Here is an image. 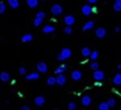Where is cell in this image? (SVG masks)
<instances>
[{
  "label": "cell",
  "mask_w": 121,
  "mask_h": 110,
  "mask_svg": "<svg viewBox=\"0 0 121 110\" xmlns=\"http://www.w3.org/2000/svg\"><path fill=\"white\" fill-rule=\"evenodd\" d=\"M92 78L95 79L96 82H102L103 79L105 78V74H104V71H102V70H94V73H92Z\"/></svg>",
  "instance_id": "6da1fadb"
},
{
  "label": "cell",
  "mask_w": 121,
  "mask_h": 110,
  "mask_svg": "<svg viewBox=\"0 0 121 110\" xmlns=\"http://www.w3.org/2000/svg\"><path fill=\"white\" fill-rule=\"evenodd\" d=\"M51 13H52V16H60L63 13V7L60 4H53L51 7Z\"/></svg>",
  "instance_id": "7a4b0ae2"
},
{
  "label": "cell",
  "mask_w": 121,
  "mask_h": 110,
  "mask_svg": "<svg viewBox=\"0 0 121 110\" xmlns=\"http://www.w3.org/2000/svg\"><path fill=\"white\" fill-rule=\"evenodd\" d=\"M81 12H82L83 16H90L91 13H94V8H92L90 4H85V5H82Z\"/></svg>",
  "instance_id": "3957f363"
},
{
  "label": "cell",
  "mask_w": 121,
  "mask_h": 110,
  "mask_svg": "<svg viewBox=\"0 0 121 110\" xmlns=\"http://www.w3.org/2000/svg\"><path fill=\"white\" fill-rule=\"evenodd\" d=\"M105 35H107V30H105L104 27H98V29L95 30V36H96L98 39H103Z\"/></svg>",
  "instance_id": "277c9868"
},
{
  "label": "cell",
  "mask_w": 121,
  "mask_h": 110,
  "mask_svg": "<svg viewBox=\"0 0 121 110\" xmlns=\"http://www.w3.org/2000/svg\"><path fill=\"white\" fill-rule=\"evenodd\" d=\"M64 24H65V26H72V25H74V22H76V18H74V16H72V14H68V16L64 17Z\"/></svg>",
  "instance_id": "5b68a950"
},
{
  "label": "cell",
  "mask_w": 121,
  "mask_h": 110,
  "mask_svg": "<svg viewBox=\"0 0 121 110\" xmlns=\"http://www.w3.org/2000/svg\"><path fill=\"white\" fill-rule=\"evenodd\" d=\"M70 78L73 79V80H76V82L81 80V79H82V71H79V70H73V71L70 73Z\"/></svg>",
  "instance_id": "8992f818"
},
{
  "label": "cell",
  "mask_w": 121,
  "mask_h": 110,
  "mask_svg": "<svg viewBox=\"0 0 121 110\" xmlns=\"http://www.w3.org/2000/svg\"><path fill=\"white\" fill-rule=\"evenodd\" d=\"M92 102V98L89 96V94H85V96L81 97V104L83 105V106H90Z\"/></svg>",
  "instance_id": "52a82bcc"
},
{
  "label": "cell",
  "mask_w": 121,
  "mask_h": 110,
  "mask_svg": "<svg viewBox=\"0 0 121 110\" xmlns=\"http://www.w3.org/2000/svg\"><path fill=\"white\" fill-rule=\"evenodd\" d=\"M37 70H38V73H42V74L47 73V70H48L47 63H46V62H39L37 65Z\"/></svg>",
  "instance_id": "ba28073f"
},
{
  "label": "cell",
  "mask_w": 121,
  "mask_h": 110,
  "mask_svg": "<svg viewBox=\"0 0 121 110\" xmlns=\"http://www.w3.org/2000/svg\"><path fill=\"white\" fill-rule=\"evenodd\" d=\"M60 55L63 56L64 60H68V58L72 57V51L69 49V48H63V49H61V52H60Z\"/></svg>",
  "instance_id": "9c48e42d"
},
{
  "label": "cell",
  "mask_w": 121,
  "mask_h": 110,
  "mask_svg": "<svg viewBox=\"0 0 121 110\" xmlns=\"http://www.w3.org/2000/svg\"><path fill=\"white\" fill-rule=\"evenodd\" d=\"M65 83H66V76L64 75V74H59V75L56 76V84H59V86H64Z\"/></svg>",
  "instance_id": "30bf717a"
},
{
  "label": "cell",
  "mask_w": 121,
  "mask_h": 110,
  "mask_svg": "<svg viewBox=\"0 0 121 110\" xmlns=\"http://www.w3.org/2000/svg\"><path fill=\"white\" fill-rule=\"evenodd\" d=\"M44 102H46V98L43 96H37L34 98V104L37 105V106H43V105H44Z\"/></svg>",
  "instance_id": "8fae6325"
},
{
  "label": "cell",
  "mask_w": 121,
  "mask_h": 110,
  "mask_svg": "<svg viewBox=\"0 0 121 110\" xmlns=\"http://www.w3.org/2000/svg\"><path fill=\"white\" fill-rule=\"evenodd\" d=\"M112 83L115 84V86H121V73H117L115 76H113Z\"/></svg>",
  "instance_id": "7c38bea8"
},
{
  "label": "cell",
  "mask_w": 121,
  "mask_h": 110,
  "mask_svg": "<svg viewBox=\"0 0 121 110\" xmlns=\"http://www.w3.org/2000/svg\"><path fill=\"white\" fill-rule=\"evenodd\" d=\"M66 69H68V66H66V65H60V66H57V67L55 69V74H56V75L63 74V73H65V71H66Z\"/></svg>",
  "instance_id": "4fadbf2b"
},
{
  "label": "cell",
  "mask_w": 121,
  "mask_h": 110,
  "mask_svg": "<svg viewBox=\"0 0 121 110\" xmlns=\"http://www.w3.org/2000/svg\"><path fill=\"white\" fill-rule=\"evenodd\" d=\"M94 21H87L86 24L83 25V26H82V30H83V31H89V30H91L92 27H94Z\"/></svg>",
  "instance_id": "5bb4252c"
},
{
  "label": "cell",
  "mask_w": 121,
  "mask_h": 110,
  "mask_svg": "<svg viewBox=\"0 0 121 110\" xmlns=\"http://www.w3.org/2000/svg\"><path fill=\"white\" fill-rule=\"evenodd\" d=\"M44 34H52L53 31H55V27L52 26V25H46L44 27H43V30H42Z\"/></svg>",
  "instance_id": "9a60e30c"
},
{
  "label": "cell",
  "mask_w": 121,
  "mask_h": 110,
  "mask_svg": "<svg viewBox=\"0 0 121 110\" xmlns=\"http://www.w3.org/2000/svg\"><path fill=\"white\" fill-rule=\"evenodd\" d=\"M8 5L13 9H17L20 7V0H8Z\"/></svg>",
  "instance_id": "2e32d148"
},
{
  "label": "cell",
  "mask_w": 121,
  "mask_h": 110,
  "mask_svg": "<svg viewBox=\"0 0 121 110\" xmlns=\"http://www.w3.org/2000/svg\"><path fill=\"white\" fill-rule=\"evenodd\" d=\"M39 78V73H30V74H26V79L27 80H37Z\"/></svg>",
  "instance_id": "e0dca14e"
},
{
  "label": "cell",
  "mask_w": 121,
  "mask_h": 110,
  "mask_svg": "<svg viewBox=\"0 0 121 110\" xmlns=\"http://www.w3.org/2000/svg\"><path fill=\"white\" fill-rule=\"evenodd\" d=\"M11 79V75H9L7 71H3V73H0V80L1 82H8Z\"/></svg>",
  "instance_id": "ac0fdd59"
},
{
  "label": "cell",
  "mask_w": 121,
  "mask_h": 110,
  "mask_svg": "<svg viewBox=\"0 0 121 110\" xmlns=\"http://www.w3.org/2000/svg\"><path fill=\"white\" fill-rule=\"evenodd\" d=\"M26 4L29 5V8H37L39 4V0H26Z\"/></svg>",
  "instance_id": "d6986e66"
},
{
  "label": "cell",
  "mask_w": 121,
  "mask_h": 110,
  "mask_svg": "<svg viewBox=\"0 0 121 110\" xmlns=\"http://www.w3.org/2000/svg\"><path fill=\"white\" fill-rule=\"evenodd\" d=\"M81 55L83 56V57H90V55H91V49H90L89 47H83L81 51Z\"/></svg>",
  "instance_id": "ffe728a7"
},
{
  "label": "cell",
  "mask_w": 121,
  "mask_h": 110,
  "mask_svg": "<svg viewBox=\"0 0 121 110\" xmlns=\"http://www.w3.org/2000/svg\"><path fill=\"white\" fill-rule=\"evenodd\" d=\"M109 109L111 107H109V105L107 104V101H103L98 105V110H109Z\"/></svg>",
  "instance_id": "44dd1931"
},
{
  "label": "cell",
  "mask_w": 121,
  "mask_h": 110,
  "mask_svg": "<svg viewBox=\"0 0 121 110\" xmlns=\"http://www.w3.org/2000/svg\"><path fill=\"white\" fill-rule=\"evenodd\" d=\"M31 40H33L31 34H25L21 36V42H24V43H29V42H31Z\"/></svg>",
  "instance_id": "7402d4cb"
},
{
  "label": "cell",
  "mask_w": 121,
  "mask_h": 110,
  "mask_svg": "<svg viewBox=\"0 0 121 110\" xmlns=\"http://www.w3.org/2000/svg\"><path fill=\"white\" fill-rule=\"evenodd\" d=\"M47 84L48 86H55L56 84V76H48L47 78Z\"/></svg>",
  "instance_id": "603a6c76"
},
{
  "label": "cell",
  "mask_w": 121,
  "mask_h": 110,
  "mask_svg": "<svg viewBox=\"0 0 121 110\" xmlns=\"http://www.w3.org/2000/svg\"><path fill=\"white\" fill-rule=\"evenodd\" d=\"M98 57H99V52H98V51H91V55H90L91 61H96Z\"/></svg>",
  "instance_id": "cb8c5ba5"
},
{
  "label": "cell",
  "mask_w": 121,
  "mask_h": 110,
  "mask_svg": "<svg viewBox=\"0 0 121 110\" xmlns=\"http://www.w3.org/2000/svg\"><path fill=\"white\" fill-rule=\"evenodd\" d=\"M107 104L109 105V107H115L117 102H116V100L113 98V97H111V98H108V100H107Z\"/></svg>",
  "instance_id": "d4e9b609"
},
{
  "label": "cell",
  "mask_w": 121,
  "mask_h": 110,
  "mask_svg": "<svg viewBox=\"0 0 121 110\" xmlns=\"http://www.w3.org/2000/svg\"><path fill=\"white\" fill-rule=\"evenodd\" d=\"M90 69H92V70H98V69H99V63H98L96 61H92V62L90 63Z\"/></svg>",
  "instance_id": "484cf974"
},
{
  "label": "cell",
  "mask_w": 121,
  "mask_h": 110,
  "mask_svg": "<svg viewBox=\"0 0 121 110\" xmlns=\"http://www.w3.org/2000/svg\"><path fill=\"white\" fill-rule=\"evenodd\" d=\"M113 9H115L116 12H121V4L117 3V1H115V4H113Z\"/></svg>",
  "instance_id": "4316f807"
},
{
  "label": "cell",
  "mask_w": 121,
  "mask_h": 110,
  "mask_svg": "<svg viewBox=\"0 0 121 110\" xmlns=\"http://www.w3.org/2000/svg\"><path fill=\"white\" fill-rule=\"evenodd\" d=\"M76 107H77V104H76V102L70 101V102L68 104V109H69V110H76Z\"/></svg>",
  "instance_id": "83f0119b"
},
{
  "label": "cell",
  "mask_w": 121,
  "mask_h": 110,
  "mask_svg": "<svg viewBox=\"0 0 121 110\" xmlns=\"http://www.w3.org/2000/svg\"><path fill=\"white\" fill-rule=\"evenodd\" d=\"M72 31H73V30H72V26H65L64 27V32H65L66 35H70Z\"/></svg>",
  "instance_id": "f1b7e54d"
},
{
  "label": "cell",
  "mask_w": 121,
  "mask_h": 110,
  "mask_svg": "<svg viewBox=\"0 0 121 110\" xmlns=\"http://www.w3.org/2000/svg\"><path fill=\"white\" fill-rule=\"evenodd\" d=\"M35 17H37V18H40V20H44L46 13H44V12H38V13L35 14Z\"/></svg>",
  "instance_id": "f546056e"
},
{
  "label": "cell",
  "mask_w": 121,
  "mask_h": 110,
  "mask_svg": "<svg viewBox=\"0 0 121 110\" xmlns=\"http://www.w3.org/2000/svg\"><path fill=\"white\" fill-rule=\"evenodd\" d=\"M4 12H5V3L0 1V14H3Z\"/></svg>",
  "instance_id": "4dcf8cb0"
},
{
  "label": "cell",
  "mask_w": 121,
  "mask_h": 110,
  "mask_svg": "<svg viewBox=\"0 0 121 110\" xmlns=\"http://www.w3.org/2000/svg\"><path fill=\"white\" fill-rule=\"evenodd\" d=\"M42 22H43V20H40V18H37V17H35V20H34V26H35V27H38L40 24H42Z\"/></svg>",
  "instance_id": "1f68e13d"
},
{
  "label": "cell",
  "mask_w": 121,
  "mask_h": 110,
  "mask_svg": "<svg viewBox=\"0 0 121 110\" xmlns=\"http://www.w3.org/2000/svg\"><path fill=\"white\" fill-rule=\"evenodd\" d=\"M20 74H21V75H26V69L25 67H20Z\"/></svg>",
  "instance_id": "d6a6232c"
},
{
  "label": "cell",
  "mask_w": 121,
  "mask_h": 110,
  "mask_svg": "<svg viewBox=\"0 0 121 110\" xmlns=\"http://www.w3.org/2000/svg\"><path fill=\"white\" fill-rule=\"evenodd\" d=\"M56 58H57V61H65V60L63 58V56L60 55V53H57V56H56Z\"/></svg>",
  "instance_id": "836d02e7"
},
{
  "label": "cell",
  "mask_w": 121,
  "mask_h": 110,
  "mask_svg": "<svg viewBox=\"0 0 121 110\" xmlns=\"http://www.w3.org/2000/svg\"><path fill=\"white\" fill-rule=\"evenodd\" d=\"M21 110H30V107L27 106V105H24V106L21 107Z\"/></svg>",
  "instance_id": "e575fe53"
},
{
  "label": "cell",
  "mask_w": 121,
  "mask_h": 110,
  "mask_svg": "<svg viewBox=\"0 0 121 110\" xmlns=\"http://www.w3.org/2000/svg\"><path fill=\"white\" fill-rule=\"evenodd\" d=\"M96 1H98V0H87V3H89V4H95Z\"/></svg>",
  "instance_id": "d590c367"
},
{
  "label": "cell",
  "mask_w": 121,
  "mask_h": 110,
  "mask_svg": "<svg viewBox=\"0 0 121 110\" xmlns=\"http://www.w3.org/2000/svg\"><path fill=\"white\" fill-rule=\"evenodd\" d=\"M115 31H116V32H120V31H121V29H120L118 26H116V27H115Z\"/></svg>",
  "instance_id": "8d00e7d4"
},
{
  "label": "cell",
  "mask_w": 121,
  "mask_h": 110,
  "mask_svg": "<svg viewBox=\"0 0 121 110\" xmlns=\"http://www.w3.org/2000/svg\"><path fill=\"white\" fill-rule=\"evenodd\" d=\"M117 69H118V70H121V63H120V65H117Z\"/></svg>",
  "instance_id": "74e56055"
},
{
  "label": "cell",
  "mask_w": 121,
  "mask_h": 110,
  "mask_svg": "<svg viewBox=\"0 0 121 110\" xmlns=\"http://www.w3.org/2000/svg\"><path fill=\"white\" fill-rule=\"evenodd\" d=\"M116 1H117V3H120V4H121V0H116Z\"/></svg>",
  "instance_id": "f35d334b"
},
{
  "label": "cell",
  "mask_w": 121,
  "mask_h": 110,
  "mask_svg": "<svg viewBox=\"0 0 121 110\" xmlns=\"http://www.w3.org/2000/svg\"><path fill=\"white\" fill-rule=\"evenodd\" d=\"M39 1H46V0H39Z\"/></svg>",
  "instance_id": "ab89813d"
},
{
  "label": "cell",
  "mask_w": 121,
  "mask_h": 110,
  "mask_svg": "<svg viewBox=\"0 0 121 110\" xmlns=\"http://www.w3.org/2000/svg\"><path fill=\"white\" fill-rule=\"evenodd\" d=\"M53 110H60V109H53Z\"/></svg>",
  "instance_id": "60d3db41"
},
{
  "label": "cell",
  "mask_w": 121,
  "mask_h": 110,
  "mask_svg": "<svg viewBox=\"0 0 121 110\" xmlns=\"http://www.w3.org/2000/svg\"><path fill=\"white\" fill-rule=\"evenodd\" d=\"M120 110H121V106H120Z\"/></svg>",
  "instance_id": "b9f144b4"
}]
</instances>
